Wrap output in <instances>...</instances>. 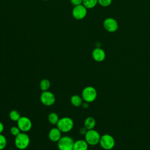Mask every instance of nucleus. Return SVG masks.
Listing matches in <instances>:
<instances>
[{
    "label": "nucleus",
    "mask_w": 150,
    "mask_h": 150,
    "mask_svg": "<svg viewBox=\"0 0 150 150\" xmlns=\"http://www.w3.org/2000/svg\"><path fill=\"white\" fill-rule=\"evenodd\" d=\"M83 101H84L82 98V97L77 94L72 96L70 98V102L71 104L76 107H80L82 105Z\"/></svg>",
    "instance_id": "nucleus-15"
},
{
    "label": "nucleus",
    "mask_w": 150,
    "mask_h": 150,
    "mask_svg": "<svg viewBox=\"0 0 150 150\" xmlns=\"http://www.w3.org/2000/svg\"><path fill=\"white\" fill-rule=\"evenodd\" d=\"M99 144L103 149L111 150L114 147L115 141L112 135L108 134H104L101 136Z\"/></svg>",
    "instance_id": "nucleus-5"
},
{
    "label": "nucleus",
    "mask_w": 150,
    "mask_h": 150,
    "mask_svg": "<svg viewBox=\"0 0 150 150\" xmlns=\"http://www.w3.org/2000/svg\"><path fill=\"white\" fill-rule=\"evenodd\" d=\"M87 9L83 5L74 6L72 10V15L76 20H82L87 15Z\"/></svg>",
    "instance_id": "nucleus-9"
},
{
    "label": "nucleus",
    "mask_w": 150,
    "mask_h": 150,
    "mask_svg": "<svg viewBox=\"0 0 150 150\" xmlns=\"http://www.w3.org/2000/svg\"><path fill=\"white\" fill-rule=\"evenodd\" d=\"M81 97L84 101L88 103H92L97 98V91L93 86H87L83 88L81 92Z\"/></svg>",
    "instance_id": "nucleus-3"
},
{
    "label": "nucleus",
    "mask_w": 150,
    "mask_h": 150,
    "mask_svg": "<svg viewBox=\"0 0 150 150\" xmlns=\"http://www.w3.org/2000/svg\"><path fill=\"white\" fill-rule=\"evenodd\" d=\"M71 4L74 6L83 4V0H70Z\"/></svg>",
    "instance_id": "nucleus-23"
},
{
    "label": "nucleus",
    "mask_w": 150,
    "mask_h": 150,
    "mask_svg": "<svg viewBox=\"0 0 150 150\" xmlns=\"http://www.w3.org/2000/svg\"><path fill=\"white\" fill-rule=\"evenodd\" d=\"M87 128H86V127H84L80 128V129H79V132H80V134H81V135H84L86 134V133L87 132Z\"/></svg>",
    "instance_id": "nucleus-24"
},
{
    "label": "nucleus",
    "mask_w": 150,
    "mask_h": 150,
    "mask_svg": "<svg viewBox=\"0 0 150 150\" xmlns=\"http://www.w3.org/2000/svg\"><path fill=\"white\" fill-rule=\"evenodd\" d=\"M93 59L97 62H101L105 59V52L100 47H96L94 49L91 53Z\"/></svg>",
    "instance_id": "nucleus-11"
},
{
    "label": "nucleus",
    "mask_w": 150,
    "mask_h": 150,
    "mask_svg": "<svg viewBox=\"0 0 150 150\" xmlns=\"http://www.w3.org/2000/svg\"><path fill=\"white\" fill-rule=\"evenodd\" d=\"M7 139L6 137L2 134H0V150H3L6 146Z\"/></svg>",
    "instance_id": "nucleus-20"
},
{
    "label": "nucleus",
    "mask_w": 150,
    "mask_h": 150,
    "mask_svg": "<svg viewBox=\"0 0 150 150\" xmlns=\"http://www.w3.org/2000/svg\"><path fill=\"white\" fill-rule=\"evenodd\" d=\"M10 132L12 135L15 137L21 132V131L18 126H13L10 128Z\"/></svg>",
    "instance_id": "nucleus-21"
},
{
    "label": "nucleus",
    "mask_w": 150,
    "mask_h": 150,
    "mask_svg": "<svg viewBox=\"0 0 150 150\" xmlns=\"http://www.w3.org/2000/svg\"><path fill=\"white\" fill-rule=\"evenodd\" d=\"M8 150H13V149H8Z\"/></svg>",
    "instance_id": "nucleus-28"
},
{
    "label": "nucleus",
    "mask_w": 150,
    "mask_h": 150,
    "mask_svg": "<svg viewBox=\"0 0 150 150\" xmlns=\"http://www.w3.org/2000/svg\"><path fill=\"white\" fill-rule=\"evenodd\" d=\"M30 138L26 132H21L15 137L14 143L16 147L20 150L26 149L30 144Z\"/></svg>",
    "instance_id": "nucleus-1"
},
{
    "label": "nucleus",
    "mask_w": 150,
    "mask_h": 150,
    "mask_svg": "<svg viewBox=\"0 0 150 150\" xmlns=\"http://www.w3.org/2000/svg\"><path fill=\"white\" fill-rule=\"evenodd\" d=\"M88 145L85 139H79L74 141L73 150H88Z\"/></svg>",
    "instance_id": "nucleus-13"
},
{
    "label": "nucleus",
    "mask_w": 150,
    "mask_h": 150,
    "mask_svg": "<svg viewBox=\"0 0 150 150\" xmlns=\"http://www.w3.org/2000/svg\"><path fill=\"white\" fill-rule=\"evenodd\" d=\"M9 118L11 119V120L15 121V122H17L18 120L21 117V115L20 112L18 110H12L9 112Z\"/></svg>",
    "instance_id": "nucleus-19"
},
{
    "label": "nucleus",
    "mask_w": 150,
    "mask_h": 150,
    "mask_svg": "<svg viewBox=\"0 0 150 150\" xmlns=\"http://www.w3.org/2000/svg\"><path fill=\"white\" fill-rule=\"evenodd\" d=\"M62 137V132L57 127L52 128L48 134L49 139L52 142H57Z\"/></svg>",
    "instance_id": "nucleus-12"
},
{
    "label": "nucleus",
    "mask_w": 150,
    "mask_h": 150,
    "mask_svg": "<svg viewBox=\"0 0 150 150\" xmlns=\"http://www.w3.org/2000/svg\"><path fill=\"white\" fill-rule=\"evenodd\" d=\"M112 0H98V4L103 7H107L111 5Z\"/></svg>",
    "instance_id": "nucleus-22"
},
{
    "label": "nucleus",
    "mask_w": 150,
    "mask_h": 150,
    "mask_svg": "<svg viewBox=\"0 0 150 150\" xmlns=\"http://www.w3.org/2000/svg\"><path fill=\"white\" fill-rule=\"evenodd\" d=\"M101 135L99 132L94 129L87 130L84 135V139L89 145L94 146L99 144Z\"/></svg>",
    "instance_id": "nucleus-4"
},
{
    "label": "nucleus",
    "mask_w": 150,
    "mask_h": 150,
    "mask_svg": "<svg viewBox=\"0 0 150 150\" xmlns=\"http://www.w3.org/2000/svg\"><path fill=\"white\" fill-rule=\"evenodd\" d=\"M60 118L58 115V114L54 112H50L49 114L48 117H47V120L48 121L52 124V125H56L57 123L58 122Z\"/></svg>",
    "instance_id": "nucleus-16"
},
{
    "label": "nucleus",
    "mask_w": 150,
    "mask_h": 150,
    "mask_svg": "<svg viewBox=\"0 0 150 150\" xmlns=\"http://www.w3.org/2000/svg\"><path fill=\"white\" fill-rule=\"evenodd\" d=\"M56 127L62 132H69L72 130L74 127V121L70 117H64L59 119L56 124Z\"/></svg>",
    "instance_id": "nucleus-2"
},
{
    "label": "nucleus",
    "mask_w": 150,
    "mask_h": 150,
    "mask_svg": "<svg viewBox=\"0 0 150 150\" xmlns=\"http://www.w3.org/2000/svg\"><path fill=\"white\" fill-rule=\"evenodd\" d=\"M4 130V124L0 121V134L3 132Z\"/></svg>",
    "instance_id": "nucleus-26"
},
{
    "label": "nucleus",
    "mask_w": 150,
    "mask_h": 150,
    "mask_svg": "<svg viewBox=\"0 0 150 150\" xmlns=\"http://www.w3.org/2000/svg\"><path fill=\"white\" fill-rule=\"evenodd\" d=\"M96 120L93 117H88L84 120V127H86L87 130L94 129L96 126Z\"/></svg>",
    "instance_id": "nucleus-14"
},
{
    "label": "nucleus",
    "mask_w": 150,
    "mask_h": 150,
    "mask_svg": "<svg viewBox=\"0 0 150 150\" xmlns=\"http://www.w3.org/2000/svg\"><path fill=\"white\" fill-rule=\"evenodd\" d=\"M81 105H82V107H83L84 108H85V109H86V108H88L89 107V104H88V103H87V102H86V101L83 102Z\"/></svg>",
    "instance_id": "nucleus-25"
},
{
    "label": "nucleus",
    "mask_w": 150,
    "mask_h": 150,
    "mask_svg": "<svg viewBox=\"0 0 150 150\" xmlns=\"http://www.w3.org/2000/svg\"><path fill=\"white\" fill-rule=\"evenodd\" d=\"M74 141L69 136H63L57 142L59 150H73Z\"/></svg>",
    "instance_id": "nucleus-6"
},
{
    "label": "nucleus",
    "mask_w": 150,
    "mask_h": 150,
    "mask_svg": "<svg viewBox=\"0 0 150 150\" xmlns=\"http://www.w3.org/2000/svg\"><path fill=\"white\" fill-rule=\"evenodd\" d=\"M16 122L17 126L21 132H27L31 129L32 127V122L30 119L26 116H21Z\"/></svg>",
    "instance_id": "nucleus-8"
},
{
    "label": "nucleus",
    "mask_w": 150,
    "mask_h": 150,
    "mask_svg": "<svg viewBox=\"0 0 150 150\" xmlns=\"http://www.w3.org/2000/svg\"><path fill=\"white\" fill-rule=\"evenodd\" d=\"M104 28L108 32H115L118 28L117 21L112 18H107L103 22Z\"/></svg>",
    "instance_id": "nucleus-10"
},
{
    "label": "nucleus",
    "mask_w": 150,
    "mask_h": 150,
    "mask_svg": "<svg viewBox=\"0 0 150 150\" xmlns=\"http://www.w3.org/2000/svg\"><path fill=\"white\" fill-rule=\"evenodd\" d=\"M42 1H49V0H42Z\"/></svg>",
    "instance_id": "nucleus-27"
},
{
    "label": "nucleus",
    "mask_w": 150,
    "mask_h": 150,
    "mask_svg": "<svg viewBox=\"0 0 150 150\" xmlns=\"http://www.w3.org/2000/svg\"><path fill=\"white\" fill-rule=\"evenodd\" d=\"M40 100L42 104L45 106H51L53 105L56 101V97L54 94L49 91H42L40 96Z\"/></svg>",
    "instance_id": "nucleus-7"
},
{
    "label": "nucleus",
    "mask_w": 150,
    "mask_h": 150,
    "mask_svg": "<svg viewBox=\"0 0 150 150\" xmlns=\"http://www.w3.org/2000/svg\"><path fill=\"white\" fill-rule=\"evenodd\" d=\"M39 87L42 91H47L50 87V82L48 79H43L40 81L39 83Z\"/></svg>",
    "instance_id": "nucleus-17"
},
{
    "label": "nucleus",
    "mask_w": 150,
    "mask_h": 150,
    "mask_svg": "<svg viewBox=\"0 0 150 150\" xmlns=\"http://www.w3.org/2000/svg\"><path fill=\"white\" fill-rule=\"evenodd\" d=\"M98 4V0H83V5L87 9H92Z\"/></svg>",
    "instance_id": "nucleus-18"
}]
</instances>
